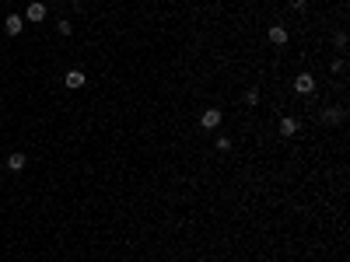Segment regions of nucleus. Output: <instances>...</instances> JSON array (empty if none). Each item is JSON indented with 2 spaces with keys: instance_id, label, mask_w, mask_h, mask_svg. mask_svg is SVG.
I'll return each mask as SVG.
<instances>
[{
  "instance_id": "obj_1",
  "label": "nucleus",
  "mask_w": 350,
  "mask_h": 262,
  "mask_svg": "<svg viewBox=\"0 0 350 262\" xmlns=\"http://www.w3.org/2000/svg\"><path fill=\"white\" fill-rule=\"evenodd\" d=\"M221 119H224V116H221V108H203L200 126H203V129H217V126H221Z\"/></svg>"
},
{
  "instance_id": "obj_2",
  "label": "nucleus",
  "mask_w": 350,
  "mask_h": 262,
  "mask_svg": "<svg viewBox=\"0 0 350 262\" xmlns=\"http://www.w3.org/2000/svg\"><path fill=\"white\" fill-rule=\"evenodd\" d=\"M294 91H298V95H312V91H315V77H312V74H298V77H294Z\"/></svg>"
},
{
  "instance_id": "obj_3",
  "label": "nucleus",
  "mask_w": 350,
  "mask_h": 262,
  "mask_svg": "<svg viewBox=\"0 0 350 262\" xmlns=\"http://www.w3.org/2000/svg\"><path fill=\"white\" fill-rule=\"evenodd\" d=\"M298 129H301V122L294 119V116H284V119H280V126H277V133H280V137H294Z\"/></svg>"
},
{
  "instance_id": "obj_4",
  "label": "nucleus",
  "mask_w": 350,
  "mask_h": 262,
  "mask_svg": "<svg viewBox=\"0 0 350 262\" xmlns=\"http://www.w3.org/2000/svg\"><path fill=\"white\" fill-rule=\"evenodd\" d=\"M21 28H25V18H21V14H7V18H4V32H7V35H21Z\"/></svg>"
},
{
  "instance_id": "obj_5",
  "label": "nucleus",
  "mask_w": 350,
  "mask_h": 262,
  "mask_svg": "<svg viewBox=\"0 0 350 262\" xmlns=\"http://www.w3.org/2000/svg\"><path fill=\"white\" fill-rule=\"evenodd\" d=\"M63 84L77 91V88H84V84H88V77H84V70H67V74H63Z\"/></svg>"
},
{
  "instance_id": "obj_6",
  "label": "nucleus",
  "mask_w": 350,
  "mask_h": 262,
  "mask_svg": "<svg viewBox=\"0 0 350 262\" xmlns=\"http://www.w3.org/2000/svg\"><path fill=\"white\" fill-rule=\"evenodd\" d=\"M25 21H46V4H28V11H25Z\"/></svg>"
},
{
  "instance_id": "obj_7",
  "label": "nucleus",
  "mask_w": 350,
  "mask_h": 262,
  "mask_svg": "<svg viewBox=\"0 0 350 262\" xmlns=\"http://www.w3.org/2000/svg\"><path fill=\"white\" fill-rule=\"evenodd\" d=\"M343 116H347V112H343L340 105H333V108H326V112H322V122H329V126H340V122H343Z\"/></svg>"
},
{
  "instance_id": "obj_8",
  "label": "nucleus",
  "mask_w": 350,
  "mask_h": 262,
  "mask_svg": "<svg viewBox=\"0 0 350 262\" xmlns=\"http://www.w3.org/2000/svg\"><path fill=\"white\" fill-rule=\"evenodd\" d=\"M270 42L273 46H287V28L284 25H270Z\"/></svg>"
},
{
  "instance_id": "obj_9",
  "label": "nucleus",
  "mask_w": 350,
  "mask_h": 262,
  "mask_svg": "<svg viewBox=\"0 0 350 262\" xmlns=\"http://www.w3.org/2000/svg\"><path fill=\"white\" fill-rule=\"evenodd\" d=\"M7 168H11V171H21V168H25V154H11V158H7Z\"/></svg>"
},
{
  "instance_id": "obj_10",
  "label": "nucleus",
  "mask_w": 350,
  "mask_h": 262,
  "mask_svg": "<svg viewBox=\"0 0 350 262\" xmlns=\"http://www.w3.org/2000/svg\"><path fill=\"white\" fill-rule=\"evenodd\" d=\"M245 105H259V91H256V88L245 91Z\"/></svg>"
},
{
  "instance_id": "obj_11",
  "label": "nucleus",
  "mask_w": 350,
  "mask_h": 262,
  "mask_svg": "<svg viewBox=\"0 0 350 262\" xmlns=\"http://www.w3.org/2000/svg\"><path fill=\"white\" fill-rule=\"evenodd\" d=\"M56 28H60V35H70V32H74V25H70V21H56Z\"/></svg>"
},
{
  "instance_id": "obj_12",
  "label": "nucleus",
  "mask_w": 350,
  "mask_h": 262,
  "mask_svg": "<svg viewBox=\"0 0 350 262\" xmlns=\"http://www.w3.org/2000/svg\"><path fill=\"white\" fill-rule=\"evenodd\" d=\"M336 49H347V32H336Z\"/></svg>"
},
{
  "instance_id": "obj_13",
  "label": "nucleus",
  "mask_w": 350,
  "mask_h": 262,
  "mask_svg": "<svg viewBox=\"0 0 350 262\" xmlns=\"http://www.w3.org/2000/svg\"><path fill=\"white\" fill-rule=\"evenodd\" d=\"M217 150H231V140L228 137H217Z\"/></svg>"
},
{
  "instance_id": "obj_14",
  "label": "nucleus",
  "mask_w": 350,
  "mask_h": 262,
  "mask_svg": "<svg viewBox=\"0 0 350 262\" xmlns=\"http://www.w3.org/2000/svg\"><path fill=\"white\" fill-rule=\"evenodd\" d=\"M305 4H308V0H291V7H294V11H305Z\"/></svg>"
}]
</instances>
